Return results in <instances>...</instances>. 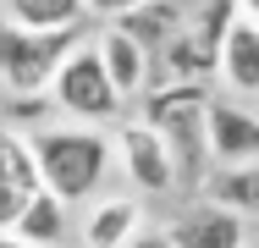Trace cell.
Listing matches in <instances>:
<instances>
[{
    "mask_svg": "<svg viewBox=\"0 0 259 248\" xmlns=\"http://www.w3.org/2000/svg\"><path fill=\"white\" fill-rule=\"evenodd\" d=\"M165 237L177 248H248V221H243L232 204L199 193L171 226H165Z\"/></svg>",
    "mask_w": 259,
    "mask_h": 248,
    "instance_id": "8992f818",
    "label": "cell"
},
{
    "mask_svg": "<svg viewBox=\"0 0 259 248\" xmlns=\"http://www.w3.org/2000/svg\"><path fill=\"white\" fill-rule=\"evenodd\" d=\"M83 45V28H22V22H6L0 17V89L6 94H50L55 72L72 50Z\"/></svg>",
    "mask_w": 259,
    "mask_h": 248,
    "instance_id": "3957f363",
    "label": "cell"
},
{
    "mask_svg": "<svg viewBox=\"0 0 259 248\" xmlns=\"http://www.w3.org/2000/svg\"><path fill=\"white\" fill-rule=\"evenodd\" d=\"M144 232V204L127 193H105L89 204V221H83V248H127Z\"/></svg>",
    "mask_w": 259,
    "mask_h": 248,
    "instance_id": "8fae6325",
    "label": "cell"
},
{
    "mask_svg": "<svg viewBox=\"0 0 259 248\" xmlns=\"http://www.w3.org/2000/svg\"><path fill=\"white\" fill-rule=\"evenodd\" d=\"M237 6H243V17H254V22H259V0H237Z\"/></svg>",
    "mask_w": 259,
    "mask_h": 248,
    "instance_id": "44dd1931",
    "label": "cell"
},
{
    "mask_svg": "<svg viewBox=\"0 0 259 248\" xmlns=\"http://www.w3.org/2000/svg\"><path fill=\"white\" fill-rule=\"evenodd\" d=\"M94 50H100V61H105V72H110V83H116L121 99H144V94H149L155 55L138 45L133 33H121L116 22H105L100 33H94Z\"/></svg>",
    "mask_w": 259,
    "mask_h": 248,
    "instance_id": "9c48e42d",
    "label": "cell"
},
{
    "mask_svg": "<svg viewBox=\"0 0 259 248\" xmlns=\"http://www.w3.org/2000/svg\"><path fill=\"white\" fill-rule=\"evenodd\" d=\"M209 160H215V171L259 160V116L254 110L209 94Z\"/></svg>",
    "mask_w": 259,
    "mask_h": 248,
    "instance_id": "ba28073f",
    "label": "cell"
},
{
    "mask_svg": "<svg viewBox=\"0 0 259 248\" xmlns=\"http://www.w3.org/2000/svg\"><path fill=\"white\" fill-rule=\"evenodd\" d=\"M127 248H177V243L165 237V226H144V232H138V237H133Z\"/></svg>",
    "mask_w": 259,
    "mask_h": 248,
    "instance_id": "d6986e66",
    "label": "cell"
},
{
    "mask_svg": "<svg viewBox=\"0 0 259 248\" xmlns=\"http://www.w3.org/2000/svg\"><path fill=\"white\" fill-rule=\"evenodd\" d=\"M116 171L138 188V193H177L182 188V177H177V160H171V149H165V138H160L155 127L138 116V121H121L116 133Z\"/></svg>",
    "mask_w": 259,
    "mask_h": 248,
    "instance_id": "5b68a950",
    "label": "cell"
},
{
    "mask_svg": "<svg viewBox=\"0 0 259 248\" xmlns=\"http://www.w3.org/2000/svg\"><path fill=\"white\" fill-rule=\"evenodd\" d=\"M0 17H6V22H22V28H39V33L83 28V22H89L83 0H0Z\"/></svg>",
    "mask_w": 259,
    "mask_h": 248,
    "instance_id": "9a60e30c",
    "label": "cell"
},
{
    "mask_svg": "<svg viewBox=\"0 0 259 248\" xmlns=\"http://www.w3.org/2000/svg\"><path fill=\"white\" fill-rule=\"evenodd\" d=\"M33 160H39V177L45 188L61 193L66 204H83V198H100V188L116 171V138L105 127H83V121H66V127H33L28 133Z\"/></svg>",
    "mask_w": 259,
    "mask_h": 248,
    "instance_id": "6da1fadb",
    "label": "cell"
},
{
    "mask_svg": "<svg viewBox=\"0 0 259 248\" xmlns=\"http://www.w3.org/2000/svg\"><path fill=\"white\" fill-rule=\"evenodd\" d=\"M39 188H45V177H39V160H33L28 133L0 127V232L17 226V215H22L28 193H39Z\"/></svg>",
    "mask_w": 259,
    "mask_h": 248,
    "instance_id": "52a82bcc",
    "label": "cell"
},
{
    "mask_svg": "<svg viewBox=\"0 0 259 248\" xmlns=\"http://www.w3.org/2000/svg\"><path fill=\"white\" fill-rule=\"evenodd\" d=\"M45 110H55L50 94H6V99H0V127L33 133V127H45Z\"/></svg>",
    "mask_w": 259,
    "mask_h": 248,
    "instance_id": "e0dca14e",
    "label": "cell"
},
{
    "mask_svg": "<svg viewBox=\"0 0 259 248\" xmlns=\"http://www.w3.org/2000/svg\"><path fill=\"white\" fill-rule=\"evenodd\" d=\"M0 248H39V243H22V237H11V232H0Z\"/></svg>",
    "mask_w": 259,
    "mask_h": 248,
    "instance_id": "ffe728a7",
    "label": "cell"
},
{
    "mask_svg": "<svg viewBox=\"0 0 259 248\" xmlns=\"http://www.w3.org/2000/svg\"><path fill=\"white\" fill-rule=\"evenodd\" d=\"M144 121L165 138L182 188L204 193L209 171H215V160H209V89H199V83H160V89L144 94Z\"/></svg>",
    "mask_w": 259,
    "mask_h": 248,
    "instance_id": "7a4b0ae2",
    "label": "cell"
},
{
    "mask_svg": "<svg viewBox=\"0 0 259 248\" xmlns=\"http://www.w3.org/2000/svg\"><path fill=\"white\" fill-rule=\"evenodd\" d=\"M221 83L232 94H259V22L254 17H237L232 33L221 39Z\"/></svg>",
    "mask_w": 259,
    "mask_h": 248,
    "instance_id": "7c38bea8",
    "label": "cell"
},
{
    "mask_svg": "<svg viewBox=\"0 0 259 248\" xmlns=\"http://www.w3.org/2000/svg\"><path fill=\"white\" fill-rule=\"evenodd\" d=\"M66 226H72V204H66L61 193H50V188H39V193H28L22 215H17V226H11V237L39 243V248H61Z\"/></svg>",
    "mask_w": 259,
    "mask_h": 248,
    "instance_id": "4fadbf2b",
    "label": "cell"
},
{
    "mask_svg": "<svg viewBox=\"0 0 259 248\" xmlns=\"http://www.w3.org/2000/svg\"><path fill=\"white\" fill-rule=\"evenodd\" d=\"M50 105L66 110L72 121H83V127H105V121L121 116L127 99L116 94V83H110V72H105V61H100V50L77 45L66 61H61V72H55V83H50Z\"/></svg>",
    "mask_w": 259,
    "mask_h": 248,
    "instance_id": "277c9868",
    "label": "cell"
},
{
    "mask_svg": "<svg viewBox=\"0 0 259 248\" xmlns=\"http://www.w3.org/2000/svg\"><path fill=\"white\" fill-rule=\"evenodd\" d=\"M133 6H144V0H83V11H89V17H100V22H116V17H127Z\"/></svg>",
    "mask_w": 259,
    "mask_h": 248,
    "instance_id": "ac0fdd59",
    "label": "cell"
},
{
    "mask_svg": "<svg viewBox=\"0 0 259 248\" xmlns=\"http://www.w3.org/2000/svg\"><path fill=\"white\" fill-rule=\"evenodd\" d=\"M182 22H188L182 0H144V6H133L127 17H116V28H121V33H133L149 55H160V50L171 45V39L182 33Z\"/></svg>",
    "mask_w": 259,
    "mask_h": 248,
    "instance_id": "5bb4252c",
    "label": "cell"
},
{
    "mask_svg": "<svg viewBox=\"0 0 259 248\" xmlns=\"http://www.w3.org/2000/svg\"><path fill=\"white\" fill-rule=\"evenodd\" d=\"M155 66L165 72V83H199L204 89L209 77H221V45H209L199 28L182 22V33L155 55Z\"/></svg>",
    "mask_w": 259,
    "mask_h": 248,
    "instance_id": "30bf717a",
    "label": "cell"
},
{
    "mask_svg": "<svg viewBox=\"0 0 259 248\" xmlns=\"http://www.w3.org/2000/svg\"><path fill=\"white\" fill-rule=\"evenodd\" d=\"M204 193L221 198V204H232L243 221H259V160H254V166H226V171H209Z\"/></svg>",
    "mask_w": 259,
    "mask_h": 248,
    "instance_id": "2e32d148",
    "label": "cell"
}]
</instances>
